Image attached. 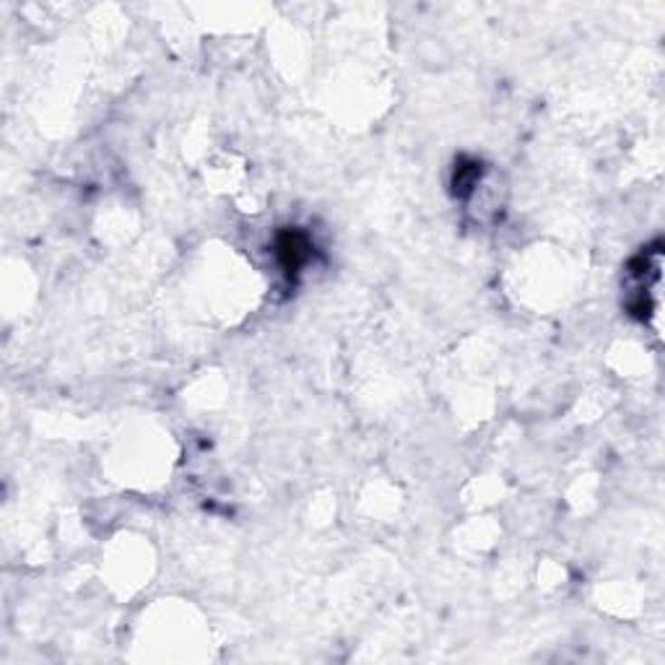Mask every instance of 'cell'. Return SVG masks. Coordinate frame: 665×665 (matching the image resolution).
<instances>
[{
    "instance_id": "cell-1",
    "label": "cell",
    "mask_w": 665,
    "mask_h": 665,
    "mask_svg": "<svg viewBox=\"0 0 665 665\" xmlns=\"http://www.w3.org/2000/svg\"><path fill=\"white\" fill-rule=\"evenodd\" d=\"M278 257H281V265L286 268V274H296L310 257L307 236L299 235V232H286V235L278 236Z\"/></svg>"
}]
</instances>
